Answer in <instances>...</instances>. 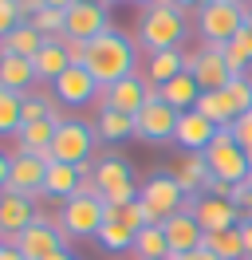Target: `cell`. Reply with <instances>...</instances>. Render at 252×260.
Segmentation results:
<instances>
[{
  "label": "cell",
  "instance_id": "1",
  "mask_svg": "<svg viewBox=\"0 0 252 260\" xmlns=\"http://www.w3.org/2000/svg\"><path fill=\"white\" fill-rule=\"evenodd\" d=\"M83 67L91 71V79L99 87H114V83L138 75V44L130 36H122L118 28H110V32L94 36L91 44H87Z\"/></svg>",
  "mask_w": 252,
  "mask_h": 260
},
{
  "label": "cell",
  "instance_id": "2",
  "mask_svg": "<svg viewBox=\"0 0 252 260\" xmlns=\"http://www.w3.org/2000/svg\"><path fill=\"white\" fill-rule=\"evenodd\" d=\"M185 36H189L185 8H177L173 0H162V4L142 8V16H138V44L150 51V55H154V51L181 48Z\"/></svg>",
  "mask_w": 252,
  "mask_h": 260
},
{
  "label": "cell",
  "instance_id": "3",
  "mask_svg": "<svg viewBox=\"0 0 252 260\" xmlns=\"http://www.w3.org/2000/svg\"><path fill=\"white\" fill-rule=\"evenodd\" d=\"M138 201L146 209V225H162V221H170L173 213L189 209V197L173 181V174H150L138 189Z\"/></svg>",
  "mask_w": 252,
  "mask_h": 260
},
{
  "label": "cell",
  "instance_id": "4",
  "mask_svg": "<svg viewBox=\"0 0 252 260\" xmlns=\"http://www.w3.org/2000/svg\"><path fill=\"white\" fill-rule=\"evenodd\" d=\"M107 221V205L103 197H71L59 205V217L55 225L67 241H87V237H99V229Z\"/></svg>",
  "mask_w": 252,
  "mask_h": 260
},
{
  "label": "cell",
  "instance_id": "5",
  "mask_svg": "<svg viewBox=\"0 0 252 260\" xmlns=\"http://www.w3.org/2000/svg\"><path fill=\"white\" fill-rule=\"evenodd\" d=\"M205 162H209V174H213V178L229 181V185H240V181L252 178L248 158H244V150L236 146L233 130H217V138L205 150Z\"/></svg>",
  "mask_w": 252,
  "mask_h": 260
},
{
  "label": "cell",
  "instance_id": "6",
  "mask_svg": "<svg viewBox=\"0 0 252 260\" xmlns=\"http://www.w3.org/2000/svg\"><path fill=\"white\" fill-rule=\"evenodd\" d=\"M240 28H244V8H236L229 0H213V4L197 8V32L209 48H225Z\"/></svg>",
  "mask_w": 252,
  "mask_h": 260
},
{
  "label": "cell",
  "instance_id": "7",
  "mask_svg": "<svg viewBox=\"0 0 252 260\" xmlns=\"http://www.w3.org/2000/svg\"><path fill=\"white\" fill-rule=\"evenodd\" d=\"M94 150V122H83V118H63L55 126V138H51V158L67 166H83L91 162Z\"/></svg>",
  "mask_w": 252,
  "mask_h": 260
},
{
  "label": "cell",
  "instance_id": "8",
  "mask_svg": "<svg viewBox=\"0 0 252 260\" xmlns=\"http://www.w3.org/2000/svg\"><path fill=\"white\" fill-rule=\"evenodd\" d=\"M185 71L197 79L201 91H225L229 79H233L225 51H220V48H209V44H201L197 51H185Z\"/></svg>",
  "mask_w": 252,
  "mask_h": 260
},
{
  "label": "cell",
  "instance_id": "9",
  "mask_svg": "<svg viewBox=\"0 0 252 260\" xmlns=\"http://www.w3.org/2000/svg\"><path fill=\"white\" fill-rule=\"evenodd\" d=\"M154 95H158V87H150L142 75H130V79L99 91V111H118V114H130V118H134Z\"/></svg>",
  "mask_w": 252,
  "mask_h": 260
},
{
  "label": "cell",
  "instance_id": "10",
  "mask_svg": "<svg viewBox=\"0 0 252 260\" xmlns=\"http://www.w3.org/2000/svg\"><path fill=\"white\" fill-rule=\"evenodd\" d=\"M16 248L24 252V260H47L55 256V252H63L67 248V237L59 233V225H55V217H36V225L24 229L20 237H16Z\"/></svg>",
  "mask_w": 252,
  "mask_h": 260
},
{
  "label": "cell",
  "instance_id": "11",
  "mask_svg": "<svg viewBox=\"0 0 252 260\" xmlns=\"http://www.w3.org/2000/svg\"><path fill=\"white\" fill-rule=\"evenodd\" d=\"M177 118H181V114L154 95L134 114V138H142V142H170L173 130H177Z\"/></svg>",
  "mask_w": 252,
  "mask_h": 260
},
{
  "label": "cell",
  "instance_id": "12",
  "mask_svg": "<svg viewBox=\"0 0 252 260\" xmlns=\"http://www.w3.org/2000/svg\"><path fill=\"white\" fill-rule=\"evenodd\" d=\"M63 16H67V36L83 40V44H91L94 36L110 32V8L99 4V0H75Z\"/></svg>",
  "mask_w": 252,
  "mask_h": 260
},
{
  "label": "cell",
  "instance_id": "13",
  "mask_svg": "<svg viewBox=\"0 0 252 260\" xmlns=\"http://www.w3.org/2000/svg\"><path fill=\"white\" fill-rule=\"evenodd\" d=\"M189 213L197 217V225H201L205 233H225V229L240 225V209H236L229 197H217V193L189 197Z\"/></svg>",
  "mask_w": 252,
  "mask_h": 260
},
{
  "label": "cell",
  "instance_id": "14",
  "mask_svg": "<svg viewBox=\"0 0 252 260\" xmlns=\"http://www.w3.org/2000/svg\"><path fill=\"white\" fill-rule=\"evenodd\" d=\"M36 217H40V209H36L32 197H20V193H12V189H4V193H0V241L16 244V237H20L24 229L36 225Z\"/></svg>",
  "mask_w": 252,
  "mask_h": 260
},
{
  "label": "cell",
  "instance_id": "15",
  "mask_svg": "<svg viewBox=\"0 0 252 260\" xmlns=\"http://www.w3.org/2000/svg\"><path fill=\"white\" fill-rule=\"evenodd\" d=\"M44 178H47V162L24 150H12V174H8V189L20 197L40 201L44 197Z\"/></svg>",
  "mask_w": 252,
  "mask_h": 260
},
{
  "label": "cell",
  "instance_id": "16",
  "mask_svg": "<svg viewBox=\"0 0 252 260\" xmlns=\"http://www.w3.org/2000/svg\"><path fill=\"white\" fill-rule=\"evenodd\" d=\"M99 91H103V87L91 79L87 67H67L59 79L51 83V95H55L59 107H87V103L99 99Z\"/></svg>",
  "mask_w": 252,
  "mask_h": 260
},
{
  "label": "cell",
  "instance_id": "17",
  "mask_svg": "<svg viewBox=\"0 0 252 260\" xmlns=\"http://www.w3.org/2000/svg\"><path fill=\"white\" fill-rule=\"evenodd\" d=\"M162 229H166V241H170V256H185V252L205 244V229L197 225V217L189 209L173 213L170 221H162Z\"/></svg>",
  "mask_w": 252,
  "mask_h": 260
},
{
  "label": "cell",
  "instance_id": "18",
  "mask_svg": "<svg viewBox=\"0 0 252 260\" xmlns=\"http://www.w3.org/2000/svg\"><path fill=\"white\" fill-rule=\"evenodd\" d=\"M217 138V126L205 118V114L197 111H185L181 118H177V130H173V142L185 150V154H205L209 150V142Z\"/></svg>",
  "mask_w": 252,
  "mask_h": 260
},
{
  "label": "cell",
  "instance_id": "19",
  "mask_svg": "<svg viewBox=\"0 0 252 260\" xmlns=\"http://www.w3.org/2000/svg\"><path fill=\"white\" fill-rule=\"evenodd\" d=\"M170 174H173V181L185 189V197H201L205 189H209V181H213L205 154H181V158H177V166H173Z\"/></svg>",
  "mask_w": 252,
  "mask_h": 260
},
{
  "label": "cell",
  "instance_id": "20",
  "mask_svg": "<svg viewBox=\"0 0 252 260\" xmlns=\"http://www.w3.org/2000/svg\"><path fill=\"white\" fill-rule=\"evenodd\" d=\"M158 99H162V103H170L177 114H185V111L197 107L201 87H197V79H193L189 71H181V75H173L170 83H162V87H158Z\"/></svg>",
  "mask_w": 252,
  "mask_h": 260
},
{
  "label": "cell",
  "instance_id": "21",
  "mask_svg": "<svg viewBox=\"0 0 252 260\" xmlns=\"http://www.w3.org/2000/svg\"><path fill=\"white\" fill-rule=\"evenodd\" d=\"M32 67H36V79L44 83H55L71 67V59H67V51H63V36L59 40H44V48H40V55L32 59Z\"/></svg>",
  "mask_w": 252,
  "mask_h": 260
},
{
  "label": "cell",
  "instance_id": "22",
  "mask_svg": "<svg viewBox=\"0 0 252 260\" xmlns=\"http://www.w3.org/2000/svg\"><path fill=\"white\" fill-rule=\"evenodd\" d=\"M79 193V166L67 162H51L44 178V197H55V201H71Z\"/></svg>",
  "mask_w": 252,
  "mask_h": 260
},
{
  "label": "cell",
  "instance_id": "23",
  "mask_svg": "<svg viewBox=\"0 0 252 260\" xmlns=\"http://www.w3.org/2000/svg\"><path fill=\"white\" fill-rule=\"evenodd\" d=\"M40 48H44V36L36 32L28 20H24L20 28H12V32L0 40V55H20V59H36V55H40Z\"/></svg>",
  "mask_w": 252,
  "mask_h": 260
},
{
  "label": "cell",
  "instance_id": "24",
  "mask_svg": "<svg viewBox=\"0 0 252 260\" xmlns=\"http://www.w3.org/2000/svg\"><path fill=\"white\" fill-rule=\"evenodd\" d=\"M32 83H36V67H32V59H20V55H0V87H4V91L24 95Z\"/></svg>",
  "mask_w": 252,
  "mask_h": 260
},
{
  "label": "cell",
  "instance_id": "25",
  "mask_svg": "<svg viewBox=\"0 0 252 260\" xmlns=\"http://www.w3.org/2000/svg\"><path fill=\"white\" fill-rule=\"evenodd\" d=\"M185 71V51L173 48V51H154L150 59H146V83L150 87H162V83H170L173 75H181Z\"/></svg>",
  "mask_w": 252,
  "mask_h": 260
},
{
  "label": "cell",
  "instance_id": "26",
  "mask_svg": "<svg viewBox=\"0 0 252 260\" xmlns=\"http://www.w3.org/2000/svg\"><path fill=\"white\" fill-rule=\"evenodd\" d=\"M55 126L59 122H24V126L16 130V150H24V154H44L51 150V138H55Z\"/></svg>",
  "mask_w": 252,
  "mask_h": 260
},
{
  "label": "cell",
  "instance_id": "27",
  "mask_svg": "<svg viewBox=\"0 0 252 260\" xmlns=\"http://www.w3.org/2000/svg\"><path fill=\"white\" fill-rule=\"evenodd\" d=\"M134 181V174H130V166L122 162V158H103V162L94 166V185H99V197L114 193V189H122V185H130Z\"/></svg>",
  "mask_w": 252,
  "mask_h": 260
},
{
  "label": "cell",
  "instance_id": "28",
  "mask_svg": "<svg viewBox=\"0 0 252 260\" xmlns=\"http://www.w3.org/2000/svg\"><path fill=\"white\" fill-rule=\"evenodd\" d=\"M94 138H103V142H126V138H134V118L118 114V111H99L94 114Z\"/></svg>",
  "mask_w": 252,
  "mask_h": 260
},
{
  "label": "cell",
  "instance_id": "29",
  "mask_svg": "<svg viewBox=\"0 0 252 260\" xmlns=\"http://www.w3.org/2000/svg\"><path fill=\"white\" fill-rule=\"evenodd\" d=\"M138 260H154V256H170V241H166V229L162 225H142L134 233V248Z\"/></svg>",
  "mask_w": 252,
  "mask_h": 260
},
{
  "label": "cell",
  "instance_id": "30",
  "mask_svg": "<svg viewBox=\"0 0 252 260\" xmlns=\"http://www.w3.org/2000/svg\"><path fill=\"white\" fill-rule=\"evenodd\" d=\"M225 59H229V71L233 75H248V67H252V28H240V32L225 44Z\"/></svg>",
  "mask_w": 252,
  "mask_h": 260
},
{
  "label": "cell",
  "instance_id": "31",
  "mask_svg": "<svg viewBox=\"0 0 252 260\" xmlns=\"http://www.w3.org/2000/svg\"><path fill=\"white\" fill-rule=\"evenodd\" d=\"M205 248L217 252L220 260H244V241H240V225L236 229H225V233H205Z\"/></svg>",
  "mask_w": 252,
  "mask_h": 260
},
{
  "label": "cell",
  "instance_id": "32",
  "mask_svg": "<svg viewBox=\"0 0 252 260\" xmlns=\"http://www.w3.org/2000/svg\"><path fill=\"white\" fill-rule=\"evenodd\" d=\"M193 111H197V114H205V118H209V122H213L217 130H229V126L236 122L220 91H201V99H197V107H193Z\"/></svg>",
  "mask_w": 252,
  "mask_h": 260
},
{
  "label": "cell",
  "instance_id": "33",
  "mask_svg": "<svg viewBox=\"0 0 252 260\" xmlns=\"http://www.w3.org/2000/svg\"><path fill=\"white\" fill-rule=\"evenodd\" d=\"M94 241L103 244V248H110V252H130V248H134V229H126L122 221H114L107 213V221H103V229H99Z\"/></svg>",
  "mask_w": 252,
  "mask_h": 260
},
{
  "label": "cell",
  "instance_id": "34",
  "mask_svg": "<svg viewBox=\"0 0 252 260\" xmlns=\"http://www.w3.org/2000/svg\"><path fill=\"white\" fill-rule=\"evenodd\" d=\"M24 126V95H12L0 87V138H8Z\"/></svg>",
  "mask_w": 252,
  "mask_h": 260
},
{
  "label": "cell",
  "instance_id": "35",
  "mask_svg": "<svg viewBox=\"0 0 252 260\" xmlns=\"http://www.w3.org/2000/svg\"><path fill=\"white\" fill-rule=\"evenodd\" d=\"M220 95H225V103H229L233 118H240V114L252 111V79H248V75H233L229 87H225Z\"/></svg>",
  "mask_w": 252,
  "mask_h": 260
},
{
  "label": "cell",
  "instance_id": "36",
  "mask_svg": "<svg viewBox=\"0 0 252 260\" xmlns=\"http://www.w3.org/2000/svg\"><path fill=\"white\" fill-rule=\"evenodd\" d=\"M28 24L44 36V40H59V36H67V16H63L59 8H40Z\"/></svg>",
  "mask_w": 252,
  "mask_h": 260
},
{
  "label": "cell",
  "instance_id": "37",
  "mask_svg": "<svg viewBox=\"0 0 252 260\" xmlns=\"http://www.w3.org/2000/svg\"><path fill=\"white\" fill-rule=\"evenodd\" d=\"M20 24H24V16H20L16 0H0V40L12 32V28H20Z\"/></svg>",
  "mask_w": 252,
  "mask_h": 260
},
{
  "label": "cell",
  "instance_id": "38",
  "mask_svg": "<svg viewBox=\"0 0 252 260\" xmlns=\"http://www.w3.org/2000/svg\"><path fill=\"white\" fill-rule=\"evenodd\" d=\"M229 130H233V138H236V146H240V150H252V111L240 114Z\"/></svg>",
  "mask_w": 252,
  "mask_h": 260
},
{
  "label": "cell",
  "instance_id": "39",
  "mask_svg": "<svg viewBox=\"0 0 252 260\" xmlns=\"http://www.w3.org/2000/svg\"><path fill=\"white\" fill-rule=\"evenodd\" d=\"M8 174H12V154H8V150H0V193L8 189Z\"/></svg>",
  "mask_w": 252,
  "mask_h": 260
},
{
  "label": "cell",
  "instance_id": "40",
  "mask_svg": "<svg viewBox=\"0 0 252 260\" xmlns=\"http://www.w3.org/2000/svg\"><path fill=\"white\" fill-rule=\"evenodd\" d=\"M16 8H20V16H24V20H32L40 8H47V4H44V0H16Z\"/></svg>",
  "mask_w": 252,
  "mask_h": 260
},
{
  "label": "cell",
  "instance_id": "41",
  "mask_svg": "<svg viewBox=\"0 0 252 260\" xmlns=\"http://www.w3.org/2000/svg\"><path fill=\"white\" fill-rule=\"evenodd\" d=\"M173 260H220V256H217V252H209V248L201 244V248H193V252H185V256H173Z\"/></svg>",
  "mask_w": 252,
  "mask_h": 260
},
{
  "label": "cell",
  "instance_id": "42",
  "mask_svg": "<svg viewBox=\"0 0 252 260\" xmlns=\"http://www.w3.org/2000/svg\"><path fill=\"white\" fill-rule=\"evenodd\" d=\"M240 241H244V252L252 256V221H240ZM244 256V260H248Z\"/></svg>",
  "mask_w": 252,
  "mask_h": 260
},
{
  "label": "cell",
  "instance_id": "43",
  "mask_svg": "<svg viewBox=\"0 0 252 260\" xmlns=\"http://www.w3.org/2000/svg\"><path fill=\"white\" fill-rule=\"evenodd\" d=\"M0 260H24V252H20L16 244H4V241H0Z\"/></svg>",
  "mask_w": 252,
  "mask_h": 260
},
{
  "label": "cell",
  "instance_id": "44",
  "mask_svg": "<svg viewBox=\"0 0 252 260\" xmlns=\"http://www.w3.org/2000/svg\"><path fill=\"white\" fill-rule=\"evenodd\" d=\"M240 221H252V178H248V197H244V205H240Z\"/></svg>",
  "mask_w": 252,
  "mask_h": 260
},
{
  "label": "cell",
  "instance_id": "45",
  "mask_svg": "<svg viewBox=\"0 0 252 260\" xmlns=\"http://www.w3.org/2000/svg\"><path fill=\"white\" fill-rule=\"evenodd\" d=\"M177 8H205V4H213V0H173Z\"/></svg>",
  "mask_w": 252,
  "mask_h": 260
},
{
  "label": "cell",
  "instance_id": "46",
  "mask_svg": "<svg viewBox=\"0 0 252 260\" xmlns=\"http://www.w3.org/2000/svg\"><path fill=\"white\" fill-rule=\"evenodd\" d=\"M47 8H59V12H67V8H71V4H75V0H44Z\"/></svg>",
  "mask_w": 252,
  "mask_h": 260
},
{
  "label": "cell",
  "instance_id": "47",
  "mask_svg": "<svg viewBox=\"0 0 252 260\" xmlns=\"http://www.w3.org/2000/svg\"><path fill=\"white\" fill-rule=\"evenodd\" d=\"M47 260H75V256H71V252L63 248V252H55V256H47Z\"/></svg>",
  "mask_w": 252,
  "mask_h": 260
},
{
  "label": "cell",
  "instance_id": "48",
  "mask_svg": "<svg viewBox=\"0 0 252 260\" xmlns=\"http://www.w3.org/2000/svg\"><path fill=\"white\" fill-rule=\"evenodd\" d=\"M229 4H236V8H252V0H229Z\"/></svg>",
  "mask_w": 252,
  "mask_h": 260
},
{
  "label": "cell",
  "instance_id": "49",
  "mask_svg": "<svg viewBox=\"0 0 252 260\" xmlns=\"http://www.w3.org/2000/svg\"><path fill=\"white\" fill-rule=\"evenodd\" d=\"M244 28H252V8H244Z\"/></svg>",
  "mask_w": 252,
  "mask_h": 260
},
{
  "label": "cell",
  "instance_id": "50",
  "mask_svg": "<svg viewBox=\"0 0 252 260\" xmlns=\"http://www.w3.org/2000/svg\"><path fill=\"white\" fill-rule=\"evenodd\" d=\"M138 4H142V8H150V4H162V0H138Z\"/></svg>",
  "mask_w": 252,
  "mask_h": 260
},
{
  "label": "cell",
  "instance_id": "51",
  "mask_svg": "<svg viewBox=\"0 0 252 260\" xmlns=\"http://www.w3.org/2000/svg\"><path fill=\"white\" fill-rule=\"evenodd\" d=\"M244 158H248V170H252V150H244Z\"/></svg>",
  "mask_w": 252,
  "mask_h": 260
},
{
  "label": "cell",
  "instance_id": "52",
  "mask_svg": "<svg viewBox=\"0 0 252 260\" xmlns=\"http://www.w3.org/2000/svg\"><path fill=\"white\" fill-rule=\"evenodd\" d=\"M99 4H107V8H110V4H114V0H99Z\"/></svg>",
  "mask_w": 252,
  "mask_h": 260
},
{
  "label": "cell",
  "instance_id": "53",
  "mask_svg": "<svg viewBox=\"0 0 252 260\" xmlns=\"http://www.w3.org/2000/svg\"><path fill=\"white\" fill-rule=\"evenodd\" d=\"M154 260H173V256H154Z\"/></svg>",
  "mask_w": 252,
  "mask_h": 260
},
{
  "label": "cell",
  "instance_id": "54",
  "mask_svg": "<svg viewBox=\"0 0 252 260\" xmlns=\"http://www.w3.org/2000/svg\"><path fill=\"white\" fill-rule=\"evenodd\" d=\"M248 260H252V256H248Z\"/></svg>",
  "mask_w": 252,
  "mask_h": 260
}]
</instances>
